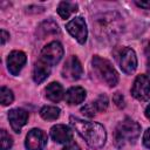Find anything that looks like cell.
<instances>
[{"mask_svg":"<svg viewBox=\"0 0 150 150\" xmlns=\"http://www.w3.org/2000/svg\"><path fill=\"white\" fill-rule=\"evenodd\" d=\"M69 121L76 132L86 141V143L90 148L100 149L104 145L107 139V132L102 124L97 122L84 121L74 116H70Z\"/></svg>","mask_w":150,"mask_h":150,"instance_id":"cell-1","label":"cell"},{"mask_svg":"<svg viewBox=\"0 0 150 150\" xmlns=\"http://www.w3.org/2000/svg\"><path fill=\"white\" fill-rule=\"evenodd\" d=\"M141 134V125L131 118H124L116 127V141L122 145L127 142H135Z\"/></svg>","mask_w":150,"mask_h":150,"instance_id":"cell-2","label":"cell"},{"mask_svg":"<svg viewBox=\"0 0 150 150\" xmlns=\"http://www.w3.org/2000/svg\"><path fill=\"white\" fill-rule=\"evenodd\" d=\"M93 67L98 74V76L109 86V87H115L118 82V74L112 67V64L105 60L102 59L98 55H95L93 57Z\"/></svg>","mask_w":150,"mask_h":150,"instance_id":"cell-3","label":"cell"},{"mask_svg":"<svg viewBox=\"0 0 150 150\" xmlns=\"http://www.w3.org/2000/svg\"><path fill=\"white\" fill-rule=\"evenodd\" d=\"M116 14L115 13H109V14H104L102 16V19H97L96 21V32L98 33V36H103V35H114L115 32H120V25H118V19H121L120 16H117L116 19L114 18Z\"/></svg>","mask_w":150,"mask_h":150,"instance_id":"cell-4","label":"cell"},{"mask_svg":"<svg viewBox=\"0 0 150 150\" xmlns=\"http://www.w3.org/2000/svg\"><path fill=\"white\" fill-rule=\"evenodd\" d=\"M63 56V47L60 42L53 41L46 45L41 50V61L46 62L50 67L59 63Z\"/></svg>","mask_w":150,"mask_h":150,"instance_id":"cell-5","label":"cell"},{"mask_svg":"<svg viewBox=\"0 0 150 150\" xmlns=\"http://www.w3.org/2000/svg\"><path fill=\"white\" fill-rule=\"evenodd\" d=\"M66 28L69 32V34L77 40L79 43L83 45L87 41L88 30H87V25H86V21L83 18H81V16L74 18L66 25Z\"/></svg>","mask_w":150,"mask_h":150,"instance_id":"cell-6","label":"cell"},{"mask_svg":"<svg viewBox=\"0 0 150 150\" xmlns=\"http://www.w3.org/2000/svg\"><path fill=\"white\" fill-rule=\"evenodd\" d=\"M131 94L138 101H148L150 98V79L146 75H138L134 81Z\"/></svg>","mask_w":150,"mask_h":150,"instance_id":"cell-7","label":"cell"},{"mask_svg":"<svg viewBox=\"0 0 150 150\" xmlns=\"http://www.w3.org/2000/svg\"><path fill=\"white\" fill-rule=\"evenodd\" d=\"M47 144V135L41 129H32L28 131L25 141L27 150H42Z\"/></svg>","mask_w":150,"mask_h":150,"instance_id":"cell-8","label":"cell"},{"mask_svg":"<svg viewBox=\"0 0 150 150\" xmlns=\"http://www.w3.org/2000/svg\"><path fill=\"white\" fill-rule=\"evenodd\" d=\"M82 73H83V69H82L80 60L76 56L68 57V60L66 61V63L62 68L63 77L71 80V81H75V80H79L81 77Z\"/></svg>","mask_w":150,"mask_h":150,"instance_id":"cell-9","label":"cell"},{"mask_svg":"<svg viewBox=\"0 0 150 150\" xmlns=\"http://www.w3.org/2000/svg\"><path fill=\"white\" fill-rule=\"evenodd\" d=\"M120 67L122 71H124L125 74H131L136 70L137 57H136L134 49L129 47L123 48V50L121 52V56H120Z\"/></svg>","mask_w":150,"mask_h":150,"instance_id":"cell-10","label":"cell"},{"mask_svg":"<svg viewBox=\"0 0 150 150\" xmlns=\"http://www.w3.org/2000/svg\"><path fill=\"white\" fill-rule=\"evenodd\" d=\"M26 54L21 50H13L7 57V68L12 75H19L23 66L26 64Z\"/></svg>","mask_w":150,"mask_h":150,"instance_id":"cell-11","label":"cell"},{"mask_svg":"<svg viewBox=\"0 0 150 150\" xmlns=\"http://www.w3.org/2000/svg\"><path fill=\"white\" fill-rule=\"evenodd\" d=\"M8 120H9L12 129L15 132H20L21 128L28 121V112L26 110H23V109H20V108L12 109L8 112Z\"/></svg>","mask_w":150,"mask_h":150,"instance_id":"cell-12","label":"cell"},{"mask_svg":"<svg viewBox=\"0 0 150 150\" xmlns=\"http://www.w3.org/2000/svg\"><path fill=\"white\" fill-rule=\"evenodd\" d=\"M50 137L57 143H69L73 139V131L68 125L56 124L50 129Z\"/></svg>","mask_w":150,"mask_h":150,"instance_id":"cell-13","label":"cell"},{"mask_svg":"<svg viewBox=\"0 0 150 150\" xmlns=\"http://www.w3.org/2000/svg\"><path fill=\"white\" fill-rule=\"evenodd\" d=\"M86 98V90L82 87H71L64 94V100L68 104H80Z\"/></svg>","mask_w":150,"mask_h":150,"instance_id":"cell-14","label":"cell"},{"mask_svg":"<svg viewBox=\"0 0 150 150\" xmlns=\"http://www.w3.org/2000/svg\"><path fill=\"white\" fill-rule=\"evenodd\" d=\"M50 74V66L47 64L46 62L39 60L35 66H34V69H33V80L35 83H41L43 82Z\"/></svg>","mask_w":150,"mask_h":150,"instance_id":"cell-15","label":"cell"},{"mask_svg":"<svg viewBox=\"0 0 150 150\" xmlns=\"http://www.w3.org/2000/svg\"><path fill=\"white\" fill-rule=\"evenodd\" d=\"M46 97L52 102H59L64 96L63 88L59 82H52L46 88Z\"/></svg>","mask_w":150,"mask_h":150,"instance_id":"cell-16","label":"cell"},{"mask_svg":"<svg viewBox=\"0 0 150 150\" xmlns=\"http://www.w3.org/2000/svg\"><path fill=\"white\" fill-rule=\"evenodd\" d=\"M76 11H77V4L69 1H62L59 4L57 7V13L62 19H68Z\"/></svg>","mask_w":150,"mask_h":150,"instance_id":"cell-17","label":"cell"},{"mask_svg":"<svg viewBox=\"0 0 150 150\" xmlns=\"http://www.w3.org/2000/svg\"><path fill=\"white\" fill-rule=\"evenodd\" d=\"M40 115L43 120L46 121H54L60 116V109L57 107H53V105H46L43 108H41L40 110Z\"/></svg>","mask_w":150,"mask_h":150,"instance_id":"cell-18","label":"cell"},{"mask_svg":"<svg viewBox=\"0 0 150 150\" xmlns=\"http://www.w3.org/2000/svg\"><path fill=\"white\" fill-rule=\"evenodd\" d=\"M0 100L2 105H8L14 101V94L13 91L7 87H1L0 89Z\"/></svg>","mask_w":150,"mask_h":150,"instance_id":"cell-19","label":"cell"},{"mask_svg":"<svg viewBox=\"0 0 150 150\" xmlns=\"http://www.w3.org/2000/svg\"><path fill=\"white\" fill-rule=\"evenodd\" d=\"M0 145L1 150H8L13 145V138L6 132V130L0 131Z\"/></svg>","mask_w":150,"mask_h":150,"instance_id":"cell-20","label":"cell"},{"mask_svg":"<svg viewBox=\"0 0 150 150\" xmlns=\"http://www.w3.org/2000/svg\"><path fill=\"white\" fill-rule=\"evenodd\" d=\"M93 103V105H94V108L96 109V111H104L107 108H108V103H109V101H108V97L105 96V95H101V96H98L94 102H91Z\"/></svg>","mask_w":150,"mask_h":150,"instance_id":"cell-21","label":"cell"},{"mask_svg":"<svg viewBox=\"0 0 150 150\" xmlns=\"http://www.w3.org/2000/svg\"><path fill=\"white\" fill-rule=\"evenodd\" d=\"M39 30H42V32H43V33H42V36L46 35V34H49V33H57V32H59L57 25H56L55 22H53V21H46V22H43V23L40 26Z\"/></svg>","mask_w":150,"mask_h":150,"instance_id":"cell-22","label":"cell"},{"mask_svg":"<svg viewBox=\"0 0 150 150\" xmlns=\"http://www.w3.org/2000/svg\"><path fill=\"white\" fill-rule=\"evenodd\" d=\"M81 111L84 114V115H87L88 117H93L97 111H96V109L94 108V105H93V103H89V104H87V105H84L82 109H81Z\"/></svg>","mask_w":150,"mask_h":150,"instance_id":"cell-23","label":"cell"},{"mask_svg":"<svg viewBox=\"0 0 150 150\" xmlns=\"http://www.w3.org/2000/svg\"><path fill=\"white\" fill-rule=\"evenodd\" d=\"M112 101H114V103L118 107V108H123L125 104H124V97H123V95L121 94V93H115L114 94V96H112Z\"/></svg>","mask_w":150,"mask_h":150,"instance_id":"cell-24","label":"cell"},{"mask_svg":"<svg viewBox=\"0 0 150 150\" xmlns=\"http://www.w3.org/2000/svg\"><path fill=\"white\" fill-rule=\"evenodd\" d=\"M143 144L145 148L150 149V128L146 129V131L143 135Z\"/></svg>","mask_w":150,"mask_h":150,"instance_id":"cell-25","label":"cell"},{"mask_svg":"<svg viewBox=\"0 0 150 150\" xmlns=\"http://www.w3.org/2000/svg\"><path fill=\"white\" fill-rule=\"evenodd\" d=\"M138 7L145 8V9H150V1H136L135 2Z\"/></svg>","mask_w":150,"mask_h":150,"instance_id":"cell-26","label":"cell"},{"mask_svg":"<svg viewBox=\"0 0 150 150\" xmlns=\"http://www.w3.org/2000/svg\"><path fill=\"white\" fill-rule=\"evenodd\" d=\"M62 150H81V148H80L77 144H75V143H69V144L66 145Z\"/></svg>","mask_w":150,"mask_h":150,"instance_id":"cell-27","label":"cell"},{"mask_svg":"<svg viewBox=\"0 0 150 150\" xmlns=\"http://www.w3.org/2000/svg\"><path fill=\"white\" fill-rule=\"evenodd\" d=\"M8 38H9V34L5 29H1V45H5V42L7 41Z\"/></svg>","mask_w":150,"mask_h":150,"instance_id":"cell-28","label":"cell"},{"mask_svg":"<svg viewBox=\"0 0 150 150\" xmlns=\"http://www.w3.org/2000/svg\"><path fill=\"white\" fill-rule=\"evenodd\" d=\"M145 116L150 120V104L146 107V109H145Z\"/></svg>","mask_w":150,"mask_h":150,"instance_id":"cell-29","label":"cell"},{"mask_svg":"<svg viewBox=\"0 0 150 150\" xmlns=\"http://www.w3.org/2000/svg\"><path fill=\"white\" fill-rule=\"evenodd\" d=\"M146 68H148V71H149V74H150V59L148 60V63H146Z\"/></svg>","mask_w":150,"mask_h":150,"instance_id":"cell-30","label":"cell"}]
</instances>
